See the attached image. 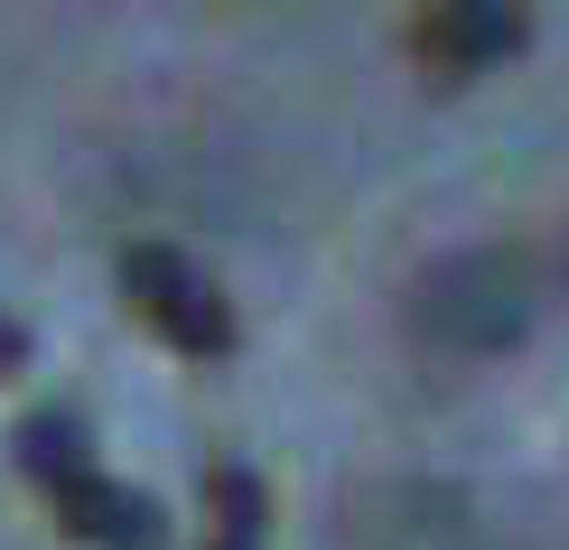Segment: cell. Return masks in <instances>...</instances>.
<instances>
[{"label":"cell","mask_w":569,"mask_h":550,"mask_svg":"<svg viewBox=\"0 0 569 550\" xmlns=\"http://www.w3.org/2000/svg\"><path fill=\"white\" fill-rule=\"evenodd\" d=\"M10 448H19V476H29L47 504H57V522H66L84 550H169V513L93 458L84 420L66 411V401L29 411V420L10 429Z\"/></svg>","instance_id":"cell-1"},{"label":"cell","mask_w":569,"mask_h":550,"mask_svg":"<svg viewBox=\"0 0 569 550\" xmlns=\"http://www.w3.org/2000/svg\"><path fill=\"white\" fill-rule=\"evenodd\" d=\"M532 299H541L532 252H513V243H467V252H448L439 271L411 290V327H420L439 354H505V346L532 327Z\"/></svg>","instance_id":"cell-2"},{"label":"cell","mask_w":569,"mask_h":550,"mask_svg":"<svg viewBox=\"0 0 569 550\" xmlns=\"http://www.w3.org/2000/svg\"><path fill=\"white\" fill-rule=\"evenodd\" d=\"M122 299H131V318L150 327V337H169L178 354H197V364H224L233 354V308L178 243H131L122 252Z\"/></svg>","instance_id":"cell-3"},{"label":"cell","mask_w":569,"mask_h":550,"mask_svg":"<svg viewBox=\"0 0 569 550\" xmlns=\"http://www.w3.org/2000/svg\"><path fill=\"white\" fill-rule=\"evenodd\" d=\"M420 66H430L439 84H458V76H477V66H495V57H513L523 47V19L513 10H495V0H448V10H430L420 19Z\"/></svg>","instance_id":"cell-4"},{"label":"cell","mask_w":569,"mask_h":550,"mask_svg":"<svg viewBox=\"0 0 569 550\" xmlns=\"http://www.w3.org/2000/svg\"><path fill=\"white\" fill-rule=\"evenodd\" d=\"M271 541V486L243 458L206 467V550H262Z\"/></svg>","instance_id":"cell-5"},{"label":"cell","mask_w":569,"mask_h":550,"mask_svg":"<svg viewBox=\"0 0 569 550\" xmlns=\"http://www.w3.org/2000/svg\"><path fill=\"white\" fill-rule=\"evenodd\" d=\"M19 364H29V327L0 318V373H19Z\"/></svg>","instance_id":"cell-6"}]
</instances>
